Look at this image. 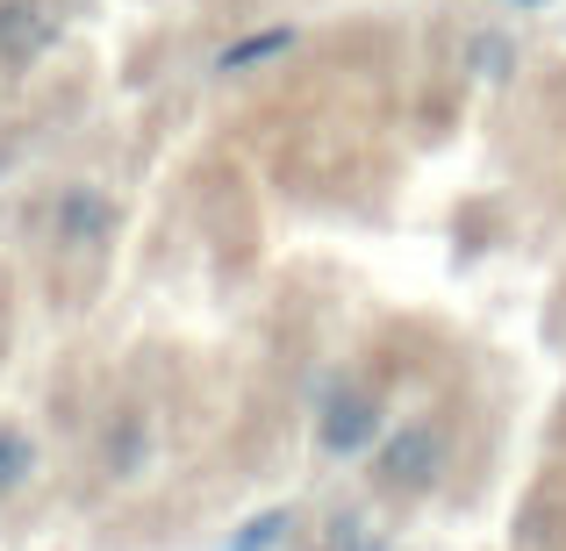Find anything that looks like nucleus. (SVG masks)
I'll use <instances>...</instances> for the list:
<instances>
[{"label":"nucleus","mask_w":566,"mask_h":551,"mask_svg":"<svg viewBox=\"0 0 566 551\" xmlns=\"http://www.w3.org/2000/svg\"><path fill=\"white\" fill-rule=\"evenodd\" d=\"M43 473V452H36V437H29L14 415H0V501L8 495H22L29 480Z\"/></svg>","instance_id":"6"},{"label":"nucleus","mask_w":566,"mask_h":551,"mask_svg":"<svg viewBox=\"0 0 566 551\" xmlns=\"http://www.w3.org/2000/svg\"><path fill=\"white\" fill-rule=\"evenodd\" d=\"M337 551H387V544H374L359 523H345V538H337Z\"/></svg>","instance_id":"10"},{"label":"nucleus","mask_w":566,"mask_h":551,"mask_svg":"<svg viewBox=\"0 0 566 551\" xmlns=\"http://www.w3.org/2000/svg\"><path fill=\"white\" fill-rule=\"evenodd\" d=\"M287 530H294L287 509H265V516H251V523L230 538V551H273V544H287Z\"/></svg>","instance_id":"7"},{"label":"nucleus","mask_w":566,"mask_h":551,"mask_svg":"<svg viewBox=\"0 0 566 551\" xmlns=\"http://www.w3.org/2000/svg\"><path fill=\"white\" fill-rule=\"evenodd\" d=\"M294 43H302V29H294V22H265V29H251V36L222 43L216 72H259V65H273V57H287Z\"/></svg>","instance_id":"5"},{"label":"nucleus","mask_w":566,"mask_h":551,"mask_svg":"<svg viewBox=\"0 0 566 551\" xmlns=\"http://www.w3.org/2000/svg\"><path fill=\"white\" fill-rule=\"evenodd\" d=\"M57 43V14L43 0H0V65L29 72Z\"/></svg>","instance_id":"4"},{"label":"nucleus","mask_w":566,"mask_h":551,"mask_svg":"<svg viewBox=\"0 0 566 551\" xmlns=\"http://www.w3.org/2000/svg\"><path fill=\"white\" fill-rule=\"evenodd\" d=\"M473 51H481V65H488V80H495V72H502V65H510V51H502V43H495V36H481V43H473Z\"/></svg>","instance_id":"9"},{"label":"nucleus","mask_w":566,"mask_h":551,"mask_svg":"<svg viewBox=\"0 0 566 551\" xmlns=\"http://www.w3.org/2000/svg\"><path fill=\"white\" fill-rule=\"evenodd\" d=\"M380 437H387V415L366 386H331L323 394V409H316V452L323 458H366V452H380Z\"/></svg>","instance_id":"2"},{"label":"nucleus","mask_w":566,"mask_h":551,"mask_svg":"<svg viewBox=\"0 0 566 551\" xmlns=\"http://www.w3.org/2000/svg\"><path fill=\"white\" fill-rule=\"evenodd\" d=\"M444 452H452V444H444L438 415H401L374 452V487L380 495H401V501L430 495V487L444 480Z\"/></svg>","instance_id":"1"},{"label":"nucleus","mask_w":566,"mask_h":551,"mask_svg":"<svg viewBox=\"0 0 566 551\" xmlns=\"http://www.w3.org/2000/svg\"><path fill=\"white\" fill-rule=\"evenodd\" d=\"M144 452H151V437H144V423L129 415V423H123V444L108 437V466H115V473H137V466H144Z\"/></svg>","instance_id":"8"},{"label":"nucleus","mask_w":566,"mask_h":551,"mask_svg":"<svg viewBox=\"0 0 566 551\" xmlns=\"http://www.w3.org/2000/svg\"><path fill=\"white\" fill-rule=\"evenodd\" d=\"M51 230H57V244H72V251H101V244H115V230H123V208H115L108 187L65 180L57 201H51Z\"/></svg>","instance_id":"3"},{"label":"nucleus","mask_w":566,"mask_h":551,"mask_svg":"<svg viewBox=\"0 0 566 551\" xmlns=\"http://www.w3.org/2000/svg\"><path fill=\"white\" fill-rule=\"evenodd\" d=\"M516 8H545V0H516Z\"/></svg>","instance_id":"11"}]
</instances>
